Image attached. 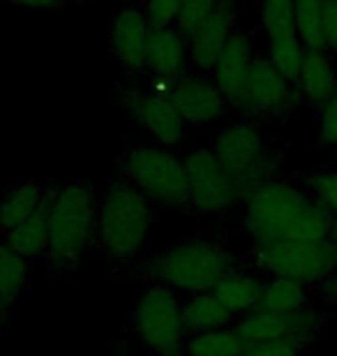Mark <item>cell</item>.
<instances>
[{
	"label": "cell",
	"mask_w": 337,
	"mask_h": 356,
	"mask_svg": "<svg viewBox=\"0 0 337 356\" xmlns=\"http://www.w3.org/2000/svg\"><path fill=\"white\" fill-rule=\"evenodd\" d=\"M300 183L305 185V190L310 192L331 216H337V169L335 167L307 174Z\"/></svg>",
	"instance_id": "obj_28"
},
{
	"label": "cell",
	"mask_w": 337,
	"mask_h": 356,
	"mask_svg": "<svg viewBox=\"0 0 337 356\" xmlns=\"http://www.w3.org/2000/svg\"><path fill=\"white\" fill-rule=\"evenodd\" d=\"M328 241H333L337 245V216H333V222H331V232H328Z\"/></svg>",
	"instance_id": "obj_38"
},
{
	"label": "cell",
	"mask_w": 337,
	"mask_h": 356,
	"mask_svg": "<svg viewBox=\"0 0 337 356\" xmlns=\"http://www.w3.org/2000/svg\"><path fill=\"white\" fill-rule=\"evenodd\" d=\"M319 144L326 148H337V88L324 104L319 106Z\"/></svg>",
	"instance_id": "obj_32"
},
{
	"label": "cell",
	"mask_w": 337,
	"mask_h": 356,
	"mask_svg": "<svg viewBox=\"0 0 337 356\" xmlns=\"http://www.w3.org/2000/svg\"><path fill=\"white\" fill-rule=\"evenodd\" d=\"M296 88L305 104H310L312 109H319L337 88V70L333 54L307 49Z\"/></svg>",
	"instance_id": "obj_19"
},
{
	"label": "cell",
	"mask_w": 337,
	"mask_h": 356,
	"mask_svg": "<svg viewBox=\"0 0 337 356\" xmlns=\"http://www.w3.org/2000/svg\"><path fill=\"white\" fill-rule=\"evenodd\" d=\"M17 312H19V308L10 305V303H7V298L0 294V336H3L7 326H10L14 319H17Z\"/></svg>",
	"instance_id": "obj_37"
},
{
	"label": "cell",
	"mask_w": 337,
	"mask_h": 356,
	"mask_svg": "<svg viewBox=\"0 0 337 356\" xmlns=\"http://www.w3.org/2000/svg\"><path fill=\"white\" fill-rule=\"evenodd\" d=\"M120 356H125V354H120Z\"/></svg>",
	"instance_id": "obj_40"
},
{
	"label": "cell",
	"mask_w": 337,
	"mask_h": 356,
	"mask_svg": "<svg viewBox=\"0 0 337 356\" xmlns=\"http://www.w3.org/2000/svg\"><path fill=\"white\" fill-rule=\"evenodd\" d=\"M240 259L213 236H192L171 243L153 259L141 264L146 282H157L178 291L181 296L213 289Z\"/></svg>",
	"instance_id": "obj_3"
},
{
	"label": "cell",
	"mask_w": 337,
	"mask_h": 356,
	"mask_svg": "<svg viewBox=\"0 0 337 356\" xmlns=\"http://www.w3.org/2000/svg\"><path fill=\"white\" fill-rule=\"evenodd\" d=\"M240 24V3L238 0H217L215 10L211 12L195 35H190V56L192 67L197 72L211 74L215 63L220 60L222 51L229 44V40L238 33Z\"/></svg>",
	"instance_id": "obj_14"
},
{
	"label": "cell",
	"mask_w": 337,
	"mask_h": 356,
	"mask_svg": "<svg viewBox=\"0 0 337 356\" xmlns=\"http://www.w3.org/2000/svg\"><path fill=\"white\" fill-rule=\"evenodd\" d=\"M56 192L49 190L44 202L40 204V209L33 213L31 218L24 220L19 227H14L12 232H7L3 241L12 250L24 254L26 259H31L33 264H44L47 250H49V222H51V209L56 202Z\"/></svg>",
	"instance_id": "obj_18"
},
{
	"label": "cell",
	"mask_w": 337,
	"mask_h": 356,
	"mask_svg": "<svg viewBox=\"0 0 337 356\" xmlns=\"http://www.w3.org/2000/svg\"><path fill=\"white\" fill-rule=\"evenodd\" d=\"M169 99L188 127H211L224 118L229 102L206 72H188L167 88Z\"/></svg>",
	"instance_id": "obj_13"
},
{
	"label": "cell",
	"mask_w": 337,
	"mask_h": 356,
	"mask_svg": "<svg viewBox=\"0 0 337 356\" xmlns=\"http://www.w3.org/2000/svg\"><path fill=\"white\" fill-rule=\"evenodd\" d=\"M183 0H143V14H146L150 28H167L176 26L181 14Z\"/></svg>",
	"instance_id": "obj_31"
},
{
	"label": "cell",
	"mask_w": 337,
	"mask_h": 356,
	"mask_svg": "<svg viewBox=\"0 0 337 356\" xmlns=\"http://www.w3.org/2000/svg\"><path fill=\"white\" fill-rule=\"evenodd\" d=\"M254 58H256L254 44H252V40H249V35L238 31L229 40V44L224 47L220 60L215 63V67L211 72L213 81L217 83L220 92L224 95L229 106H233V109H238L243 102Z\"/></svg>",
	"instance_id": "obj_17"
},
{
	"label": "cell",
	"mask_w": 337,
	"mask_h": 356,
	"mask_svg": "<svg viewBox=\"0 0 337 356\" xmlns=\"http://www.w3.org/2000/svg\"><path fill=\"white\" fill-rule=\"evenodd\" d=\"M333 167L337 169V148H333Z\"/></svg>",
	"instance_id": "obj_39"
},
{
	"label": "cell",
	"mask_w": 337,
	"mask_h": 356,
	"mask_svg": "<svg viewBox=\"0 0 337 356\" xmlns=\"http://www.w3.org/2000/svg\"><path fill=\"white\" fill-rule=\"evenodd\" d=\"M266 58L279 70V74L286 76L291 83L298 81L300 67H303L305 58V44L300 42L296 31H286L277 35H268L266 38Z\"/></svg>",
	"instance_id": "obj_26"
},
{
	"label": "cell",
	"mask_w": 337,
	"mask_h": 356,
	"mask_svg": "<svg viewBox=\"0 0 337 356\" xmlns=\"http://www.w3.org/2000/svg\"><path fill=\"white\" fill-rule=\"evenodd\" d=\"M217 0H183L181 14H178L176 28L181 31L185 38L197 33V28L211 17V12L215 10Z\"/></svg>",
	"instance_id": "obj_30"
},
{
	"label": "cell",
	"mask_w": 337,
	"mask_h": 356,
	"mask_svg": "<svg viewBox=\"0 0 337 356\" xmlns=\"http://www.w3.org/2000/svg\"><path fill=\"white\" fill-rule=\"evenodd\" d=\"M120 106L150 139L162 146L176 148L185 139L188 125L169 99V92L157 88L123 86L120 88Z\"/></svg>",
	"instance_id": "obj_12"
},
{
	"label": "cell",
	"mask_w": 337,
	"mask_h": 356,
	"mask_svg": "<svg viewBox=\"0 0 337 356\" xmlns=\"http://www.w3.org/2000/svg\"><path fill=\"white\" fill-rule=\"evenodd\" d=\"M33 289V261L12 250L5 241H0V294L7 303L19 308V303Z\"/></svg>",
	"instance_id": "obj_23"
},
{
	"label": "cell",
	"mask_w": 337,
	"mask_h": 356,
	"mask_svg": "<svg viewBox=\"0 0 337 356\" xmlns=\"http://www.w3.org/2000/svg\"><path fill=\"white\" fill-rule=\"evenodd\" d=\"M116 165L118 176L143 192L150 202L188 209V172L176 148L157 141H141L127 148Z\"/></svg>",
	"instance_id": "obj_7"
},
{
	"label": "cell",
	"mask_w": 337,
	"mask_h": 356,
	"mask_svg": "<svg viewBox=\"0 0 337 356\" xmlns=\"http://www.w3.org/2000/svg\"><path fill=\"white\" fill-rule=\"evenodd\" d=\"M150 199L123 178H113L99 202L95 252L123 266H139L150 245Z\"/></svg>",
	"instance_id": "obj_4"
},
{
	"label": "cell",
	"mask_w": 337,
	"mask_h": 356,
	"mask_svg": "<svg viewBox=\"0 0 337 356\" xmlns=\"http://www.w3.org/2000/svg\"><path fill=\"white\" fill-rule=\"evenodd\" d=\"M293 28L305 49L328 51L324 38V0H293Z\"/></svg>",
	"instance_id": "obj_27"
},
{
	"label": "cell",
	"mask_w": 337,
	"mask_h": 356,
	"mask_svg": "<svg viewBox=\"0 0 337 356\" xmlns=\"http://www.w3.org/2000/svg\"><path fill=\"white\" fill-rule=\"evenodd\" d=\"M310 350L289 340H261V343H245L240 356H305Z\"/></svg>",
	"instance_id": "obj_33"
},
{
	"label": "cell",
	"mask_w": 337,
	"mask_h": 356,
	"mask_svg": "<svg viewBox=\"0 0 337 356\" xmlns=\"http://www.w3.org/2000/svg\"><path fill=\"white\" fill-rule=\"evenodd\" d=\"M125 326L146 356H183V296L178 291L146 282Z\"/></svg>",
	"instance_id": "obj_8"
},
{
	"label": "cell",
	"mask_w": 337,
	"mask_h": 356,
	"mask_svg": "<svg viewBox=\"0 0 337 356\" xmlns=\"http://www.w3.org/2000/svg\"><path fill=\"white\" fill-rule=\"evenodd\" d=\"M99 202L102 197L88 181L67 183L56 192L44 257V266L54 275H74L81 261L95 252Z\"/></svg>",
	"instance_id": "obj_2"
},
{
	"label": "cell",
	"mask_w": 337,
	"mask_h": 356,
	"mask_svg": "<svg viewBox=\"0 0 337 356\" xmlns=\"http://www.w3.org/2000/svg\"><path fill=\"white\" fill-rule=\"evenodd\" d=\"M240 266L261 277H291L317 289L337 270L333 241H261L252 243Z\"/></svg>",
	"instance_id": "obj_6"
},
{
	"label": "cell",
	"mask_w": 337,
	"mask_h": 356,
	"mask_svg": "<svg viewBox=\"0 0 337 356\" xmlns=\"http://www.w3.org/2000/svg\"><path fill=\"white\" fill-rule=\"evenodd\" d=\"M324 38L326 49L337 56V0H324Z\"/></svg>",
	"instance_id": "obj_34"
},
{
	"label": "cell",
	"mask_w": 337,
	"mask_h": 356,
	"mask_svg": "<svg viewBox=\"0 0 337 356\" xmlns=\"http://www.w3.org/2000/svg\"><path fill=\"white\" fill-rule=\"evenodd\" d=\"M245 340L231 326L202 333H190L183 338V356H240Z\"/></svg>",
	"instance_id": "obj_25"
},
{
	"label": "cell",
	"mask_w": 337,
	"mask_h": 356,
	"mask_svg": "<svg viewBox=\"0 0 337 356\" xmlns=\"http://www.w3.org/2000/svg\"><path fill=\"white\" fill-rule=\"evenodd\" d=\"M298 102L303 99L298 95L296 83L279 74V70L268 58L256 56L238 111L245 113V118L256 120L259 125L282 123L296 109Z\"/></svg>",
	"instance_id": "obj_11"
},
{
	"label": "cell",
	"mask_w": 337,
	"mask_h": 356,
	"mask_svg": "<svg viewBox=\"0 0 337 356\" xmlns=\"http://www.w3.org/2000/svg\"><path fill=\"white\" fill-rule=\"evenodd\" d=\"M266 280L268 277L256 275L252 270H247L245 266L238 264L215 284L213 291L236 317H240V315L252 312L254 308H259L263 291H266Z\"/></svg>",
	"instance_id": "obj_20"
},
{
	"label": "cell",
	"mask_w": 337,
	"mask_h": 356,
	"mask_svg": "<svg viewBox=\"0 0 337 356\" xmlns=\"http://www.w3.org/2000/svg\"><path fill=\"white\" fill-rule=\"evenodd\" d=\"M148 38L150 24L141 7H120L109 21V49L127 74H139L146 70Z\"/></svg>",
	"instance_id": "obj_16"
},
{
	"label": "cell",
	"mask_w": 337,
	"mask_h": 356,
	"mask_svg": "<svg viewBox=\"0 0 337 356\" xmlns=\"http://www.w3.org/2000/svg\"><path fill=\"white\" fill-rule=\"evenodd\" d=\"M317 301L326 308H337V270L317 287Z\"/></svg>",
	"instance_id": "obj_35"
},
{
	"label": "cell",
	"mask_w": 337,
	"mask_h": 356,
	"mask_svg": "<svg viewBox=\"0 0 337 356\" xmlns=\"http://www.w3.org/2000/svg\"><path fill=\"white\" fill-rule=\"evenodd\" d=\"M333 315L326 308L310 305L291 312H275L266 308H254L247 315L236 317L233 329L245 343L261 340H289L312 352L317 340Z\"/></svg>",
	"instance_id": "obj_10"
},
{
	"label": "cell",
	"mask_w": 337,
	"mask_h": 356,
	"mask_svg": "<svg viewBox=\"0 0 337 356\" xmlns=\"http://www.w3.org/2000/svg\"><path fill=\"white\" fill-rule=\"evenodd\" d=\"M333 216L303 183L277 176L240 202V227L261 241H328Z\"/></svg>",
	"instance_id": "obj_1"
},
{
	"label": "cell",
	"mask_w": 337,
	"mask_h": 356,
	"mask_svg": "<svg viewBox=\"0 0 337 356\" xmlns=\"http://www.w3.org/2000/svg\"><path fill=\"white\" fill-rule=\"evenodd\" d=\"M208 146L227 167V172L236 178L240 202L272 178L282 176L279 155L270 151L261 125L252 118L220 125Z\"/></svg>",
	"instance_id": "obj_5"
},
{
	"label": "cell",
	"mask_w": 337,
	"mask_h": 356,
	"mask_svg": "<svg viewBox=\"0 0 337 356\" xmlns=\"http://www.w3.org/2000/svg\"><path fill=\"white\" fill-rule=\"evenodd\" d=\"M261 28L266 38L296 31L293 28V0H261Z\"/></svg>",
	"instance_id": "obj_29"
},
{
	"label": "cell",
	"mask_w": 337,
	"mask_h": 356,
	"mask_svg": "<svg viewBox=\"0 0 337 356\" xmlns=\"http://www.w3.org/2000/svg\"><path fill=\"white\" fill-rule=\"evenodd\" d=\"M310 305H319L317 289L314 287H307V284L291 280V277H268L259 308L291 312L300 308H310Z\"/></svg>",
	"instance_id": "obj_24"
},
{
	"label": "cell",
	"mask_w": 337,
	"mask_h": 356,
	"mask_svg": "<svg viewBox=\"0 0 337 356\" xmlns=\"http://www.w3.org/2000/svg\"><path fill=\"white\" fill-rule=\"evenodd\" d=\"M236 322V315L220 301L213 289L183 296V329L185 336L213 329H224Z\"/></svg>",
	"instance_id": "obj_22"
},
{
	"label": "cell",
	"mask_w": 337,
	"mask_h": 356,
	"mask_svg": "<svg viewBox=\"0 0 337 356\" xmlns=\"http://www.w3.org/2000/svg\"><path fill=\"white\" fill-rule=\"evenodd\" d=\"M188 172V211L202 218H220L240 204L236 178L227 172L211 146L192 148L183 155Z\"/></svg>",
	"instance_id": "obj_9"
},
{
	"label": "cell",
	"mask_w": 337,
	"mask_h": 356,
	"mask_svg": "<svg viewBox=\"0 0 337 356\" xmlns=\"http://www.w3.org/2000/svg\"><path fill=\"white\" fill-rule=\"evenodd\" d=\"M192 65L190 40L176 26L150 28L148 49H146V70L157 88L167 90L171 83L188 74Z\"/></svg>",
	"instance_id": "obj_15"
},
{
	"label": "cell",
	"mask_w": 337,
	"mask_h": 356,
	"mask_svg": "<svg viewBox=\"0 0 337 356\" xmlns=\"http://www.w3.org/2000/svg\"><path fill=\"white\" fill-rule=\"evenodd\" d=\"M49 190L51 188H47L38 178H28V181H19L0 192V234L5 236L7 232H12L14 227L31 218L44 202Z\"/></svg>",
	"instance_id": "obj_21"
},
{
	"label": "cell",
	"mask_w": 337,
	"mask_h": 356,
	"mask_svg": "<svg viewBox=\"0 0 337 356\" xmlns=\"http://www.w3.org/2000/svg\"><path fill=\"white\" fill-rule=\"evenodd\" d=\"M3 3L21 7V10H56L65 0H3Z\"/></svg>",
	"instance_id": "obj_36"
}]
</instances>
